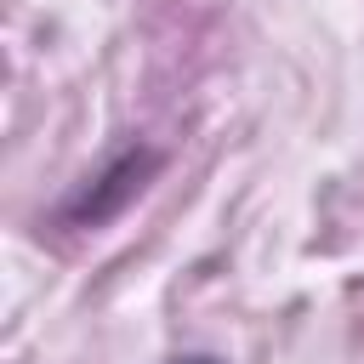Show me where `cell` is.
Wrapping results in <instances>:
<instances>
[{
	"instance_id": "1",
	"label": "cell",
	"mask_w": 364,
	"mask_h": 364,
	"mask_svg": "<svg viewBox=\"0 0 364 364\" xmlns=\"http://www.w3.org/2000/svg\"><path fill=\"white\" fill-rule=\"evenodd\" d=\"M154 171H159V154H154L148 142L119 148V154L97 171V182H85V188L63 205V222H68V228H102V222H114V216L148 188Z\"/></svg>"
},
{
	"instance_id": "2",
	"label": "cell",
	"mask_w": 364,
	"mask_h": 364,
	"mask_svg": "<svg viewBox=\"0 0 364 364\" xmlns=\"http://www.w3.org/2000/svg\"><path fill=\"white\" fill-rule=\"evenodd\" d=\"M165 364H222V358H210V353H176V358H165Z\"/></svg>"
}]
</instances>
